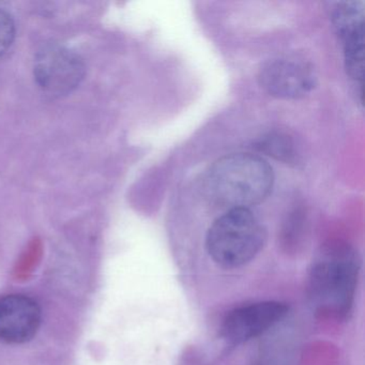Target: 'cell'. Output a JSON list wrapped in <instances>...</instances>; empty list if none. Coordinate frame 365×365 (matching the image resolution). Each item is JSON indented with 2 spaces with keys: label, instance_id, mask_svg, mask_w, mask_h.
I'll use <instances>...</instances> for the list:
<instances>
[{
  "label": "cell",
  "instance_id": "cell-4",
  "mask_svg": "<svg viewBox=\"0 0 365 365\" xmlns=\"http://www.w3.org/2000/svg\"><path fill=\"white\" fill-rule=\"evenodd\" d=\"M85 76L82 59L68 48L51 46L38 54L35 78L50 95H67L76 89Z\"/></svg>",
  "mask_w": 365,
  "mask_h": 365
},
{
  "label": "cell",
  "instance_id": "cell-6",
  "mask_svg": "<svg viewBox=\"0 0 365 365\" xmlns=\"http://www.w3.org/2000/svg\"><path fill=\"white\" fill-rule=\"evenodd\" d=\"M262 88L277 98L298 99L311 93L316 86L313 68L297 59H274L260 69Z\"/></svg>",
  "mask_w": 365,
  "mask_h": 365
},
{
  "label": "cell",
  "instance_id": "cell-5",
  "mask_svg": "<svg viewBox=\"0 0 365 365\" xmlns=\"http://www.w3.org/2000/svg\"><path fill=\"white\" fill-rule=\"evenodd\" d=\"M288 313L286 303L262 301L237 307L224 318L221 335L230 344H241L264 334Z\"/></svg>",
  "mask_w": 365,
  "mask_h": 365
},
{
  "label": "cell",
  "instance_id": "cell-9",
  "mask_svg": "<svg viewBox=\"0 0 365 365\" xmlns=\"http://www.w3.org/2000/svg\"><path fill=\"white\" fill-rule=\"evenodd\" d=\"M16 26L14 20L7 12L0 10V56L5 54L14 43Z\"/></svg>",
  "mask_w": 365,
  "mask_h": 365
},
{
  "label": "cell",
  "instance_id": "cell-8",
  "mask_svg": "<svg viewBox=\"0 0 365 365\" xmlns=\"http://www.w3.org/2000/svg\"><path fill=\"white\" fill-rule=\"evenodd\" d=\"M335 24L345 44L347 69L354 78L363 74V9L358 4H345L337 9Z\"/></svg>",
  "mask_w": 365,
  "mask_h": 365
},
{
  "label": "cell",
  "instance_id": "cell-1",
  "mask_svg": "<svg viewBox=\"0 0 365 365\" xmlns=\"http://www.w3.org/2000/svg\"><path fill=\"white\" fill-rule=\"evenodd\" d=\"M273 185L274 174L266 160L250 153H234L211 166L205 189L211 202L230 210L260 204L270 195Z\"/></svg>",
  "mask_w": 365,
  "mask_h": 365
},
{
  "label": "cell",
  "instance_id": "cell-7",
  "mask_svg": "<svg viewBox=\"0 0 365 365\" xmlns=\"http://www.w3.org/2000/svg\"><path fill=\"white\" fill-rule=\"evenodd\" d=\"M41 311L29 297H0V341L22 344L31 341L40 328Z\"/></svg>",
  "mask_w": 365,
  "mask_h": 365
},
{
  "label": "cell",
  "instance_id": "cell-3",
  "mask_svg": "<svg viewBox=\"0 0 365 365\" xmlns=\"http://www.w3.org/2000/svg\"><path fill=\"white\" fill-rule=\"evenodd\" d=\"M266 241V228L250 209H230L209 228L206 249L215 264L236 269L251 262Z\"/></svg>",
  "mask_w": 365,
  "mask_h": 365
},
{
  "label": "cell",
  "instance_id": "cell-2",
  "mask_svg": "<svg viewBox=\"0 0 365 365\" xmlns=\"http://www.w3.org/2000/svg\"><path fill=\"white\" fill-rule=\"evenodd\" d=\"M359 272L360 260L351 247H324L312 262L307 277V292L316 311L335 318L346 317L354 304Z\"/></svg>",
  "mask_w": 365,
  "mask_h": 365
}]
</instances>
